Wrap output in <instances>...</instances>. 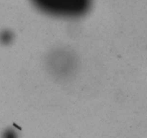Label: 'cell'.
<instances>
[{
    "mask_svg": "<svg viewBox=\"0 0 147 138\" xmlns=\"http://www.w3.org/2000/svg\"><path fill=\"white\" fill-rule=\"evenodd\" d=\"M40 10L57 17H73L85 14L91 0H32Z\"/></svg>",
    "mask_w": 147,
    "mask_h": 138,
    "instance_id": "cell-1",
    "label": "cell"
}]
</instances>
